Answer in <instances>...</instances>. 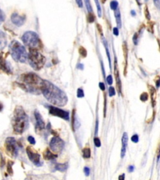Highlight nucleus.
Listing matches in <instances>:
<instances>
[{
	"label": "nucleus",
	"mask_w": 160,
	"mask_h": 180,
	"mask_svg": "<svg viewBox=\"0 0 160 180\" xmlns=\"http://www.w3.org/2000/svg\"><path fill=\"white\" fill-rule=\"evenodd\" d=\"M115 17L116 19V24L118 28H121L122 26V21H121V16L120 9L118 8L115 11Z\"/></svg>",
	"instance_id": "obj_19"
},
{
	"label": "nucleus",
	"mask_w": 160,
	"mask_h": 180,
	"mask_svg": "<svg viewBox=\"0 0 160 180\" xmlns=\"http://www.w3.org/2000/svg\"><path fill=\"white\" fill-rule=\"evenodd\" d=\"M5 148L7 154L12 158H16L18 155V146L14 138L8 137L5 141Z\"/></svg>",
	"instance_id": "obj_7"
},
{
	"label": "nucleus",
	"mask_w": 160,
	"mask_h": 180,
	"mask_svg": "<svg viewBox=\"0 0 160 180\" xmlns=\"http://www.w3.org/2000/svg\"><path fill=\"white\" fill-rule=\"evenodd\" d=\"M145 14L147 19L148 20H150V19H151L150 13L149 12V10H148V8L147 6H146V8H145Z\"/></svg>",
	"instance_id": "obj_32"
},
{
	"label": "nucleus",
	"mask_w": 160,
	"mask_h": 180,
	"mask_svg": "<svg viewBox=\"0 0 160 180\" xmlns=\"http://www.w3.org/2000/svg\"><path fill=\"white\" fill-rule=\"evenodd\" d=\"M125 179V174H123L122 175H120L119 177V180H123Z\"/></svg>",
	"instance_id": "obj_47"
},
{
	"label": "nucleus",
	"mask_w": 160,
	"mask_h": 180,
	"mask_svg": "<svg viewBox=\"0 0 160 180\" xmlns=\"http://www.w3.org/2000/svg\"><path fill=\"white\" fill-rule=\"evenodd\" d=\"M26 153L29 160L36 166L40 167L42 165V162L41 161V157L39 153L35 151L31 146H28L26 148Z\"/></svg>",
	"instance_id": "obj_10"
},
{
	"label": "nucleus",
	"mask_w": 160,
	"mask_h": 180,
	"mask_svg": "<svg viewBox=\"0 0 160 180\" xmlns=\"http://www.w3.org/2000/svg\"><path fill=\"white\" fill-rule=\"evenodd\" d=\"M123 53H124V58H125V72L124 75L125 76L126 74V70H127V64H128V46L126 42H123Z\"/></svg>",
	"instance_id": "obj_16"
},
{
	"label": "nucleus",
	"mask_w": 160,
	"mask_h": 180,
	"mask_svg": "<svg viewBox=\"0 0 160 180\" xmlns=\"http://www.w3.org/2000/svg\"><path fill=\"white\" fill-rule=\"evenodd\" d=\"M28 60L30 66L36 71L40 70L46 63L45 57L37 49L29 48Z\"/></svg>",
	"instance_id": "obj_5"
},
{
	"label": "nucleus",
	"mask_w": 160,
	"mask_h": 180,
	"mask_svg": "<svg viewBox=\"0 0 160 180\" xmlns=\"http://www.w3.org/2000/svg\"><path fill=\"white\" fill-rule=\"evenodd\" d=\"M103 44H104V45H105V50H106V51L109 63H110V68H111V63L110 54V52H109V48H108V43H107V41H106V40L105 38H103Z\"/></svg>",
	"instance_id": "obj_22"
},
{
	"label": "nucleus",
	"mask_w": 160,
	"mask_h": 180,
	"mask_svg": "<svg viewBox=\"0 0 160 180\" xmlns=\"http://www.w3.org/2000/svg\"><path fill=\"white\" fill-rule=\"evenodd\" d=\"M140 99L142 101H147L148 99V94L147 93H143L140 96Z\"/></svg>",
	"instance_id": "obj_29"
},
{
	"label": "nucleus",
	"mask_w": 160,
	"mask_h": 180,
	"mask_svg": "<svg viewBox=\"0 0 160 180\" xmlns=\"http://www.w3.org/2000/svg\"><path fill=\"white\" fill-rule=\"evenodd\" d=\"M133 41L135 45H138V35L137 33H135L133 37Z\"/></svg>",
	"instance_id": "obj_36"
},
{
	"label": "nucleus",
	"mask_w": 160,
	"mask_h": 180,
	"mask_svg": "<svg viewBox=\"0 0 160 180\" xmlns=\"http://www.w3.org/2000/svg\"><path fill=\"white\" fill-rule=\"evenodd\" d=\"M65 143L58 136H54L51 138L49 142V147L51 151L54 153H60L64 148Z\"/></svg>",
	"instance_id": "obj_8"
},
{
	"label": "nucleus",
	"mask_w": 160,
	"mask_h": 180,
	"mask_svg": "<svg viewBox=\"0 0 160 180\" xmlns=\"http://www.w3.org/2000/svg\"><path fill=\"white\" fill-rule=\"evenodd\" d=\"M11 19L12 23L15 24L17 26H21L22 25L24 24L25 22V16H20L18 13H13L11 15Z\"/></svg>",
	"instance_id": "obj_14"
},
{
	"label": "nucleus",
	"mask_w": 160,
	"mask_h": 180,
	"mask_svg": "<svg viewBox=\"0 0 160 180\" xmlns=\"http://www.w3.org/2000/svg\"><path fill=\"white\" fill-rule=\"evenodd\" d=\"M12 126L14 133L23 134L29 127V118L21 106H16L12 118Z\"/></svg>",
	"instance_id": "obj_3"
},
{
	"label": "nucleus",
	"mask_w": 160,
	"mask_h": 180,
	"mask_svg": "<svg viewBox=\"0 0 160 180\" xmlns=\"http://www.w3.org/2000/svg\"><path fill=\"white\" fill-rule=\"evenodd\" d=\"M131 140H132V141L133 142H134V143H138V141H139V137H138V136L137 135H134L132 137Z\"/></svg>",
	"instance_id": "obj_38"
},
{
	"label": "nucleus",
	"mask_w": 160,
	"mask_h": 180,
	"mask_svg": "<svg viewBox=\"0 0 160 180\" xmlns=\"http://www.w3.org/2000/svg\"><path fill=\"white\" fill-rule=\"evenodd\" d=\"M28 140L29 143L30 144H31V145H35V143H36L35 139H34L33 136H28Z\"/></svg>",
	"instance_id": "obj_37"
},
{
	"label": "nucleus",
	"mask_w": 160,
	"mask_h": 180,
	"mask_svg": "<svg viewBox=\"0 0 160 180\" xmlns=\"http://www.w3.org/2000/svg\"><path fill=\"white\" fill-rule=\"evenodd\" d=\"M83 156L84 158L88 159L91 157V150L89 148H85L83 150Z\"/></svg>",
	"instance_id": "obj_23"
},
{
	"label": "nucleus",
	"mask_w": 160,
	"mask_h": 180,
	"mask_svg": "<svg viewBox=\"0 0 160 180\" xmlns=\"http://www.w3.org/2000/svg\"><path fill=\"white\" fill-rule=\"evenodd\" d=\"M43 157L46 160H54L57 158V155L53 154L49 150L46 149L43 153Z\"/></svg>",
	"instance_id": "obj_17"
},
{
	"label": "nucleus",
	"mask_w": 160,
	"mask_h": 180,
	"mask_svg": "<svg viewBox=\"0 0 160 180\" xmlns=\"http://www.w3.org/2000/svg\"><path fill=\"white\" fill-rule=\"evenodd\" d=\"M84 172L85 173V175L86 176H89L90 174V169L88 168V167H85L84 168Z\"/></svg>",
	"instance_id": "obj_40"
},
{
	"label": "nucleus",
	"mask_w": 160,
	"mask_h": 180,
	"mask_svg": "<svg viewBox=\"0 0 160 180\" xmlns=\"http://www.w3.org/2000/svg\"><path fill=\"white\" fill-rule=\"evenodd\" d=\"M113 34H114L115 36H118L119 35V29H118V28L115 27V28H113Z\"/></svg>",
	"instance_id": "obj_41"
},
{
	"label": "nucleus",
	"mask_w": 160,
	"mask_h": 180,
	"mask_svg": "<svg viewBox=\"0 0 160 180\" xmlns=\"http://www.w3.org/2000/svg\"><path fill=\"white\" fill-rule=\"evenodd\" d=\"M94 143H95V146H96V147L99 148V147L101 146V141H100V138H97V137L95 138H94Z\"/></svg>",
	"instance_id": "obj_33"
},
{
	"label": "nucleus",
	"mask_w": 160,
	"mask_h": 180,
	"mask_svg": "<svg viewBox=\"0 0 160 180\" xmlns=\"http://www.w3.org/2000/svg\"><path fill=\"white\" fill-rule=\"evenodd\" d=\"M13 162L11 161H9L8 162V167H7V171H8V173L10 175H13V169H12V166L13 165Z\"/></svg>",
	"instance_id": "obj_28"
},
{
	"label": "nucleus",
	"mask_w": 160,
	"mask_h": 180,
	"mask_svg": "<svg viewBox=\"0 0 160 180\" xmlns=\"http://www.w3.org/2000/svg\"><path fill=\"white\" fill-rule=\"evenodd\" d=\"M97 28L98 29V31L100 32V33L101 34V36H103V31H102V28L100 24H97Z\"/></svg>",
	"instance_id": "obj_46"
},
{
	"label": "nucleus",
	"mask_w": 160,
	"mask_h": 180,
	"mask_svg": "<svg viewBox=\"0 0 160 180\" xmlns=\"http://www.w3.org/2000/svg\"><path fill=\"white\" fill-rule=\"evenodd\" d=\"M85 94H84V91L81 88H79L78 91H77V97L78 98H83L84 97Z\"/></svg>",
	"instance_id": "obj_34"
},
{
	"label": "nucleus",
	"mask_w": 160,
	"mask_h": 180,
	"mask_svg": "<svg viewBox=\"0 0 160 180\" xmlns=\"http://www.w3.org/2000/svg\"><path fill=\"white\" fill-rule=\"evenodd\" d=\"M43 80L33 73H28L21 75L16 83L18 87L28 93L38 95L41 94L40 88Z\"/></svg>",
	"instance_id": "obj_2"
},
{
	"label": "nucleus",
	"mask_w": 160,
	"mask_h": 180,
	"mask_svg": "<svg viewBox=\"0 0 160 180\" xmlns=\"http://www.w3.org/2000/svg\"><path fill=\"white\" fill-rule=\"evenodd\" d=\"M22 41L29 48L38 50L41 46L40 39L37 33L34 31H29L25 32L22 36Z\"/></svg>",
	"instance_id": "obj_6"
},
{
	"label": "nucleus",
	"mask_w": 160,
	"mask_h": 180,
	"mask_svg": "<svg viewBox=\"0 0 160 180\" xmlns=\"http://www.w3.org/2000/svg\"><path fill=\"white\" fill-rule=\"evenodd\" d=\"M68 165L67 163H63V164H56L55 165V169L58 171H59L61 172H64L68 169Z\"/></svg>",
	"instance_id": "obj_21"
},
{
	"label": "nucleus",
	"mask_w": 160,
	"mask_h": 180,
	"mask_svg": "<svg viewBox=\"0 0 160 180\" xmlns=\"http://www.w3.org/2000/svg\"><path fill=\"white\" fill-rule=\"evenodd\" d=\"M110 8L112 10L115 11L118 8V2L116 0H113L110 3Z\"/></svg>",
	"instance_id": "obj_26"
},
{
	"label": "nucleus",
	"mask_w": 160,
	"mask_h": 180,
	"mask_svg": "<svg viewBox=\"0 0 160 180\" xmlns=\"http://www.w3.org/2000/svg\"><path fill=\"white\" fill-rule=\"evenodd\" d=\"M114 75H115V80H116L117 91H118V94L120 95V94H121V78H120V73H119L116 60L115 61Z\"/></svg>",
	"instance_id": "obj_13"
},
{
	"label": "nucleus",
	"mask_w": 160,
	"mask_h": 180,
	"mask_svg": "<svg viewBox=\"0 0 160 180\" xmlns=\"http://www.w3.org/2000/svg\"><path fill=\"white\" fill-rule=\"evenodd\" d=\"M3 106L1 103H0V112L3 110Z\"/></svg>",
	"instance_id": "obj_50"
},
{
	"label": "nucleus",
	"mask_w": 160,
	"mask_h": 180,
	"mask_svg": "<svg viewBox=\"0 0 160 180\" xmlns=\"http://www.w3.org/2000/svg\"><path fill=\"white\" fill-rule=\"evenodd\" d=\"M79 53L80 54V55L81 56H83V58H85L87 56V51H86V50L83 47V46H80L79 48Z\"/></svg>",
	"instance_id": "obj_27"
},
{
	"label": "nucleus",
	"mask_w": 160,
	"mask_h": 180,
	"mask_svg": "<svg viewBox=\"0 0 160 180\" xmlns=\"http://www.w3.org/2000/svg\"><path fill=\"white\" fill-rule=\"evenodd\" d=\"M9 51L13 60L16 62L25 63L28 59V53L24 46L19 42L13 40L9 45Z\"/></svg>",
	"instance_id": "obj_4"
},
{
	"label": "nucleus",
	"mask_w": 160,
	"mask_h": 180,
	"mask_svg": "<svg viewBox=\"0 0 160 180\" xmlns=\"http://www.w3.org/2000/svg\"><path fill=\"white\" fill-rule=\"evenodd\" d=\"M99 87L100 88V89L102 91H105V85L103 83H99Z\"/></svg>",
	"instance_id": "obj_44"
},
{
	"label": "nucleus",
	"mask_w": 160,
	"mask_h": 180,
	"mask_svg": "<svg viewBox=\"0 0 160 180\" xmlns=\"http://www.w3.org/2000/svg\"><path fill=\"white\" fill-rule=\"evenodd\" d=\"M108 92H109V96H110V97H112V96H115V94H116L115 88H114V87H110L109 88Z\"/></svg>",
	"instance_id": "obj_31"
},
{
	"label": "nucleus",
	"mask_w": 160,
	"mask_h": 180,
	"mask_svg": "<svg viewBox=\"0 0 160 180\" xmlns=\"http://www.w3.org/2000/svg\"><path fill=\"white\" fill-rule=\"evenodd\" d=\"M95 4L96 5V8H97V12H98V15L100 18L102 16V10H101V7L100 3V1L99 0H95Z\"/></svg>",
	"instance_id": "obj_24"
},
{
	"label": "nucleus",
	"mask_w": 160,
	"mask_h": 180,
	"mask_svg": "<svg viewBox=\"0 0 160 180\" xmlns=\"http://www.w3.org/2000/svg\"><path fill=\"white\" fill-rule=\"evenodd\" d=\"M153 2H154L155 5L156 6V7L159 9L160 6V0H153Z\"/></svg>",
	"instance_id": "obj_42"
},
{
	"label": "nucleus",
	"mask_w": 160,
	"mask_h": 180,
	"mask_svg": "<svg viewBox=\"0 0 160 180\" xmlns=\"http://www.w3.org/2000/svg\"><path fill=\"white\" fill-rule=\"evenodd\" d=\"M79 8H83V1L82 0H75Z\"/></svg>",
	"instance_id": "obj_43"
},
{
	"label": "nucleus",
	"mask_w": 160,
	"mask_h": 180,
	"mask_svg": "<svg viewBox=\"0 0 160 180\" xmlns=\"http://www.w3.org/2000/svg\"><path fill=\"white\" fill-rule=\"evenodd\" d=\"M88 22L90 23H93L95 20V17L94 14L92 13H89L88 16Z\"/></svg>",
	"instance_id": "obj_30"
},
{
	"label": "nucleus",
	"mask_w": 160,
	"mask_h": 180,
	"mask_svg": "<svg viewBox=\"0 0 160 180\" xmlns=\"http://www.w3.org/2000/svg\"><path fill=\"white\" fill-rule=\"evenodd\" d=\"M160 86V80H158V82H157V87L158 88Z\"/></svg>",
	"instance_id": "obj_51"
},
{
	"label": "nucleus",
	"mask_w": 160,
	"mask_h": 180,
	"mask_svg": "<svg viewBox=\"0 0 160 180\" xmlns=\"http://www.w3.org/2000/svg\"><path fill=\"white\" fill-rule=\"evenodd\" d=\"M78 68L79 69H80V70H83V65H82V64H80V65H78Z\"/></svg>",
	"instance_id": "obj_49"
},
{
	"label": "nucleus",
	"mask_w": 160,
	"mask_h": 180,
	"mask_svg": "<svg viewBox=\"0 0 160 180\" xmlns=\"http://www.w3.org/2000/svg\"><path fill=\"white\" fill-rule=\"evenodd\" d=\"M49 113L54 116L61 118L65 120L68 121L70 119V113L67 111L61 109L53 106H48Z\"/></svg>",
	"instance_id": "obj_9"
},
{
	"label": "nucleus",
	"mask_w": 160,
	"mask_h": 180,
	"mask_svg": "<svg viewBox=\"0 0 160 180\" xmlns=\"http://www.w3.org/2000/svg\"><path fill=\"white\" fill-rule=\"evenodd\" d=\"M4 19H5V14L0 8V24L4 21Z\"/></svg>",
	"instance_id": "obj_35"
},
{
	"label": "nucleus",
	"mask_w": 160,
	"mask_h": 180,
	"mask_svg": "<svg viewBox=\"0 0 160 180\" xmlns=\"http://www.w3.org/2000/svg\"><path fill=\"white\" fill-rule=\"evenodd\" d=\"M45 98L53 105L63 107L68 101L66 93L48 80H44L40 88Z\"/></svg>",
	"instance_id": "obj_1"
},
{
	"label": "nucleus",
	"mask_w": 160,
	"mask_h": 180,
	"mask_svg": "<svg viewBox=\"0 0 160 180\" xmlns=\"http://www.w3.org/2000/svg\"><path fill=\"white\" fill-rule=\"evenodd\" d=\"M140 0H137V2H138V3L140 4Z\"/></svg>",
	"instance_id": "obj_52"
},
{
	"label": "nucleus",
	"mask_w": 160,
	"mask_h": 180,
	"mask_svg": "<svg viewBox=\"0 0 160 180\" xmlns=\"http://www.w3.org/2000/svg\"><path fill=\"white\" fill-rule=\"evenodd\" d=\"M134 170H135V167L133 165H130L128 168V170L129 172H133L134 171Z\"/></svg>",
	"instance_id": "obj_45"
},
{
	"label": "nucleus",
	"mask_w": 160,
	"mask_h": 180,
	"mask_svg": "<svg viewBox=\"0 0 160 180\" xmlns=\"http://www.w3.org/2000/svg\"><path fill=\"white\" fill-rule=\"evenodd\" d=\"M128 136L126 133H124L122 139H121V143H122V147H121V157L123 158L126 155V148L128 146Z\"/></svg>",
	"instance_id": "obj_15"
},
{
	"label": "nucleus",
	"mask_w": 160,
	"mask_h": 180,
	"mask_svg": "<svg viewBox=\"0 0 160 180\" xmlns=\"http://www.w3.org/2000/svg\"><path fill=\"white\" fill-rule=\"evenodd\" d=\"M106 82L109 85H111L113 84V78L111 75H109L106 78Z\"/></svg>",
	"instance_id": "obj_39"
},
{
	"label": "nucleus",
	"mask_w": 160,
	"mask_h": 180,
	"mask_svg": "<svg viewBox=\"0 0 160 180\" xmlns=\"http://www.w3.org/2000/svg\"><path fill=\"white\" fill-rule=\"evenodd\" d=\"M85 3L86 7V9L88 11L89 13H93V8L91 4V2L90 0H85Z\"/></svg>",
	"instance_id": "obj_25"
},
{
	"label": "nucleus",
	"mask_w": 160,
	"mask_h": 180,
	"mask_svg": "<svg viewBox=\"0 0 160 180\" xmlns=\"http://www.w3.org/2000/svg\"><path fill=\"white\" fill-rule=\"evenodd\" d=\"M0 70L7 74L12 73V70L10 64L5 60V57H4L3 53L0 54Z\"/></svg>",
	"instance_id": "obj_12"
},
{
	"label": "nucleus",
	"mask_w": 160,
	"mask_h": 180,
	"mask_svg": "<svg viewBox=\"0 0 160 180\" xmlns=\"http://www.w3.org/2000/svg\"><path fill=\"white\" fill-rule=\"evenodd\" d=\"M7 45V38L6 34L0 31V51L3 50Z\"/></svg>",
	"instance_id": "obj_18"
},
{
	"label": "nucleus",
	"mask_w": 160,
	"mask_h": 180,
	"mask_svg": "<svg viewBox=\"0 0 160 180\" xmlns=\"http://www.w3.org/2000/svg\"><path fill=\"white\" fill-rule=\"evenodd\" d=\"M149 90H150V95H151V98L152 99V103H153V106H155V101L156 99V91H155V88L152 87V85H149L148 86Z\"/></svg>",
	"instance_id": "obj_20"
},
{
	"label": "nucleus",
	"mask_w": 160,
	"mask_h": 180,
	"mask_svg": "<svg viewBox=\"0 0 160 180\" xmlns=\"http://www.w3.org/2000/svg\"><path fill=\"white\" fill-rule=\"evenodd\" d=\"M34 117L36 119V126L35 128L37 131H42L45 128V123L43 121V119L38 110H35L34 113Z\"/></svg>",
	"instance_id": "obj_11"
},
{
	"label": "nucleus",
	"mask_w": 160,
	"mask_h": 180,
	"mask_svg": "<svg viewBox=\"0 0 160 180\" xmlns=\"http://www.w3.org/2000/svg\"><path fill=\"white\" fill-rule=\"evenodd\" d=\"M131 14H132V15L133 16H136V14H137L135 11H134V10H132V11H131Z\"/></svg>",
	"instance_id": "obj_48"
}]
</instances>
